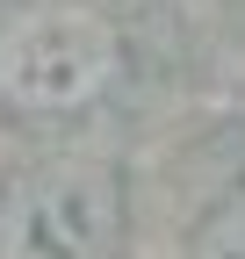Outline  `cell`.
<instances>
[{
	"label": "cell",
	"mask_w": 245,
	"mask_h": 259,
	"mask_svg": "<svg viewBox=\"0 0 245 259\" xmlns=\"http://www.w3.org/2000/svg\"><path fill=\"white\" fill-rule=\"evenodd\" d=\"M123 180L101 158H51L0 187V259H115Z\"/></svg>",
	"instance_id": "1"
},
{
	"label": "cell",
	"mask_w": 245,
	"mask_h": 259,
	"mask_svg": "<svg viewBox=\"0 0 245 259\" xmlns=\"http://www.w3.org/2000/svg\"><path fill=\"white\" fill-rule=\"evenodd\" d=\"M115 79V29L94 8H36L0 36V94L29 115L87 108Z\"/></svg>",
	"instance_id": "2"
},
{
	"label": "cell",
	"mask_w": 245,
	"mask_h": 259,
	"mask_svg": "<svg viewBox=\"0 0 245 259\" xmlns=\"http://www.w3.org/2000/svg\"><path fill=\"white\" fill-rule=\"evenodd\" d=\"M188 259H245V194H231V202H217L195 238H188Z\"/></svg>",
	"instance_id": "3"
}]
</instances>
